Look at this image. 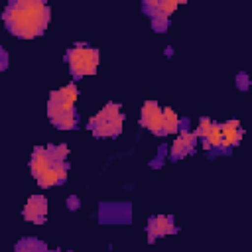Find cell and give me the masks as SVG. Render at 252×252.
Wrapping results in <instances>:
<instances>
[{"label":"cell","instance_id":"18","mask_svg":"<svg viewBox=\"0 0 252 252\" xmlns=\"http://www.w3.org/2000/svg\"><path fill=\"white\" fill-rule=\"evenodd\" d=\"M47 252H59V250H47Z\"/></svg>","mask_w":252,"mask_h":252},{"label":"cell","instance_id":"7","mask_svg":"<svg viewBox=\"0 0 252 252\" xmlns=\"http://www.w3.org/2000/svg\"><path fill=\"white\" fill-rule=\"evenodd\" d=\"M24 220L33 222V224H41L47 217V199L43 195H32L26 205H24Z\"/></svg>","mask_w":252,"mask_h":252},{"label":"cell","instance_id":"6","mask_svg":"<svg viewBox=\"0 0 252 252\" xmlns=\"http://www.w3.org/2000/svg\"><path fill=\"white\" fill-rule=\"evenodd\" d=\"M197 138L203 140V146L209 152H220V124L209 120V118H201L197 130L193 132Z\"/></svg>","mask_w":252,"mask_h":252},{"label":"cell","instance_id":"8","mask_svg":"<svg viewBox=\"0 0 252 252\" xmlns=\"http://www.w3.org/2000/svg\"><path fill=\"white\" fill-rule=\"evenodd\" d=\"M146 232H148L150 240H154V238H161V236L177 232V226L173 222V217H169V215H156V217H152L148 220Z\"/></svg>","mask_w":252,"mask_h":252},{"label":"cell","instance_id":"4","mask_svg":"<svg viewBox=\"0 0 252 252\" xmlns=\"http://www.w3.org/2000/svg\"><path fill=\"white\" fill-rule=\"evenodd\" d=\"M65 59H67V65H69L73 79H81V77L96 73L100 53H98V49L89 47V45H75V47L67 49Z\"/></svg>","mask_w":252,"mask_h":252},{"label":"cell","instance_id":"14","mask_svg":"<svg viewBox=\"0 0 252 252\" xmlns=\"http://www.w3.org/2000/svg\"><path fill=\"white\" fill-rule=\"evenodd\" d=\"M16 252H47V246L37 238H22L14 246Z\"/></svg>","mask_w":252,"mask_h":252},{"label":"cell","instance_id":"12","mask_svg":"<svg viewBox=\"0 0 252 252\" xmlns=\"http://www.w3.org/2000/svg\"><path fill=\"white\" fill-rule=\"evenodd\" d=\"M53 163H55V159L49 156L47 148H43V146L33 148L32 158H30V171H32L33 177H39V175H41L47 167H51Z\"/></svg>","mask_w":252,"mask_h":252},{"label":"cell","instance_id":"5","mask_svg":"<svg viewBox=\"0 0 252 252\" xmlns=\"http://www.w3.org/2000/svg\"><path fill=\"white\" fill-rule=\"evenodd\" d=\"M140 124L152 134L163 136V108L154 100H146L140 110Z\"/></svg>","mask_w":252,"mask_h":252},{"label":"cell","instance_id":"9","mask_svg":"<svg viewBox=\"0 0 252 252\" xmlns=\"http://www.w3.org/2000/svg\"><path fill=\"white\" fill-rule=\"evenodd\" d=\"M67 171H69V163L67 161H55L51 167H47L39 177H35L39 187H53L59 183H65L67 179Z\"/></svg>","mask_w":252,"mask_h":252},{"label":"cell","instance_id":"11","mask_svg":"<svg viewBox=\"0 0 252 252\" xmlns=\"http://www.w3.org/2000/svg\"><path fill=\"white\" fill-rule=\"evenodd\" d=\"M195 144H197V136H195L193 132L183 130V132L175 138V142L171 144L169 154H171L173 159H181V158H185L187 154H191V152L195 150Z\"/></svg>","mask_w":252,"mask_h":252},{"label":"cell","instance_id":"10","mask_svg":"<svg viewBox=\"0 0 252 252\" xmlns=\"http://www.w3.org/2000/svg\"><path fill=\"white\" fill-rule=\"evenodd\" d=\"M242 140V128L238 120H226L220 124V152H230Z\"/></svg>","mask_w":252,"mask_h":252},{"label":"cell","instance_id":"3","mask_svg":"<svg viewBox=\"0 0 252 252\" xmlns=\"http://www.w3.org/2000/svg\"><path fill=\"white\" fill-rule=\"evenodd\" d=\"M124 114L120 110V104L108 102L89 120V130L96 138H116L122 132Z\"/></svg>","mask_w":252,"mask_h":252},{"label":"cell","instance_id":"15","mask_svg":"<svg viewBox=\"0 0 252 252\" xmlns=\"http://www.w3.org/2000/svg\"><path fill=\"white\" fill-rule=\"evenodd\" d=\"M179 128V116L171 108H163V134H173Z\"/></svg>","mask_w":252,"mask_h":252},{"label":"cell","instance_id":"2","mask_svg":"<svg viewBox=\"0 0 252 252\" xmlns=\"http://www.w3.org/2000/svg\"><path fill=\"white\" fill-rule=\"evenodd\" d=\"M77 96H79V91L73 83L65 85V87H61L49 94L47 116L55 128H59V130L77 128V124H79V112L75 108Z\"/></svg>","mask_w":252,"mask_h":252},{"label":"cell","instance_id":"1","mask_svg":"<svg viewBox=\"0 0 252 252\" xmlns=\"http://www.w3.org/2000/svg\"><path fill=\"white\" fill-rule=\"evenodd\" d=\"M51 20V8L39 0H16L10 2L4 10L6 30L20 37L32 39L45 32Z\"/></svg>","mask_w":252,"mask_h":252},{"label":"cell","instance_id":"13","mask_svg":"<svg viewBox=\"0 0 252 252\" xmlns=\"http://www.w3.org/2000/svg\"><path fill=\"white\" fill-rule=\"evenodd\" d=\"M142 8H144V12L150 16L154 32H158V33H163V32L167 30V26H169V16H167V14H163L161 10L154 8L152 0H146V2H142Z\"/></svg>","mask_w":252,"mask_h":252},{"label":"cell","instance_id":"17","mask_svg":"<svg viewBox=\"0 0 252 252\" xmlns=\"http://www.w3.org/2000/svg\"><path fill=\"white\" fill-rule=\"evenodd\" d=\"M8 67V53L4 47H0V71H4Z\"/></svg>","mask_w":252,"mask_h":252},{"label":"cell","instance_id":"16","mask_svg":"<svg viewBox=\"0 0 252 252\" xmlns=\"http://www.w3.org/2000/svg\"><path fill=\"white\" fill-rule=\"evenodd\" d=\"M47 152H49V156H51L55 161H67L69 148H67L65 144H49V146H47Z\"/></svg>","mask_w":252,"mask_h":252}]
</instances>
